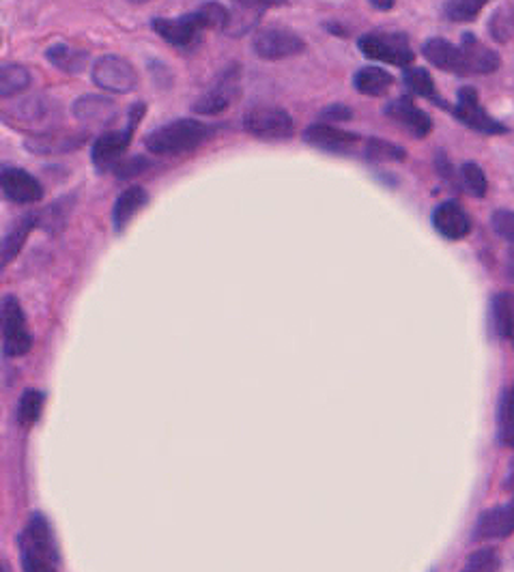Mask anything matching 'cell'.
I'll list each match as a JSON object with an SVG mask.
<instances>
[{"mask_svg":"<svg viewBox=\"0 0 514 572\" xmlns=\"http://www.w3.org/2000/svg\"><path fill=\"white\" fill-rule=\"evenodd\" d=\"M484 0H450L444 3V13L452 22H471L480 16Z\"/></svg>","mask_w":514,"mask_h":572,"instance_id":"cell-33","label":"cell"},{"mask_svg":"<svg viewBox=\"0 0 514 572\" xmlns=\"http://www.w3.org/2000/svg\"><path fill=\"white\" fill-rule=\"evenodd\" d=\"M437 170H439V175L444 177V181L446 183H450V185H456V181H459V177H456V173H454V166H452V162L448 160V157L444 155V153H437Z\"/></svg>","mask_w":514,"mask_h":572,"instance_id":"cell-39","label":"cell"},{"mask_svg":"<svg viewBox=\"0 0 514 572\" xmlns=\"http://www.w3.org/2000/svg\"><path fill=\"white\" fill-rule=\"evenodd\" d=\"M239 78H241V67L237 63L228 65L218 76V80L211 84V89L196 99L194 112L218 114L226 110L235 102V97L239 93Z\"/></svg>","mask_w":514,"mask_h":572,"instance_id":"cell-11","label":"cell"},{"mask_svg":"<svg viewBox=\"0 0 514 572\" xmlns=\"http://www.w3.org/2000/svg\"><path fill=\"white\" fill-rule=\"evenodd\" d=\"M142 117H145V104H136L130 110V119H127L125 127L114 132H106L95 140V145L91 149V160L99 173H106V170H112L121 164V157L127 151V147L132 145L134 132Z\"/></svg>","mask_w":514,"mask_h":572,"instance_id":"cell-4","label":"cell"},{"mask_svg":"<svg viewBox=\"0 0 514 572\" xmlns=\"http://www.w3.org/2000/svg\"><path fill=\"white\" fill-rule=\"evenodd\" d=\"M0 175H3V170H0Z\"/></svg>","mask_w":514,"mask_h":572,"instance_id":"cell-44","label":"cell"},{"mask_svg":"<svg viewBox=\"0 0 514 572\" xmlns=\"http://www.w3.org/2000/svg\"><path fill=\"white\" fill-rule=\"evenodd\" d=\"M28 87H31V74L26 67L16 63L0 65V99L24 93Z\"/></svg>","mask_w":514,"mask_h":572,"instance_id":"cell-27","label":"cell"},{"mask_svg":"<svg viewBox=\"0 0 514 572\" xmlns=\"http://www.w3.org/2000/svg\"><path fill=\"white\" fill-rule=\"evenodd\" d=\"M0 336L7 357H22L33 347V336L28 332L24 310L16 297H5L0 304Z\"/></svg>","mask_w":514,"mask_h":572,"instance_id":"cell-5","label":"cell"},{"mask_svg":"<svg viewBox=\"0 0 514 572\" xmlns=\"http://www.w3.org/2000/svg\"><path fill=\"white\" fill-rule=\"evenodd\" d=\"M46 56L54 67H59L61 71H65V74H80V71H84L89 65L87 52L78 50L69 44H63V41L61 44H54L52 48H48Z\"/></svg>","mask_w":514,"mask_h":572,"instance_id":"cell-26","label":"cell"},{"mask_svg":"<svg viewBox=\"0 0 514 572\" xmlns=\"http://www.w3.org/2000/svg\"><path fill=\"white\" fill-rule=\"evenodd\" d=\"M392 84H394V76L390 74V71H385L383 67H375V65L362 67L355 71V76H353V87L368 97L385 95L392 89Z\"/></svg>","mask_w":514,"mask_h":572,"instance_id":"cell-23","label":"cell"},{"mask_svg":"<svg viewBox=\"0 0 514 572\" xmlns=\"http://www.w3.org/2000/svg\"><path fill=\"white\" fill-rule=\"evenodd\" d=\"M461 48L467 56V67H469V76L471 74H493V71L499 67V56L478 41L476 35H463L461 39Z\"/></svg>","mask_w":514,"mask_h":572,"instance_id":"cell-20","label":"cell"},{"mask_svg":"<svg viewBox=\"0 0 514 572\" xmlns=\"http://www.w3.org/2000/svg\"><path fill=\"white\" fill-rule=\"evenodd\" d=\"M456 119H459L465 127L480 134H489V136H499L506 134L508 127L504 123H499L497 119H493L491 114L480 106V99L474 87H465L459 91V97H456V104H450L448 108Z\"/></svg>","mask_w":514,"mask_h":572,"instance_id":"cell-9","label":"cell"},{"mask_svg":"<svg viewBox=\"0 0 514 572\" xmlns=\"http://www.w3.org/2000/svg\"><path fill=\"white\" fill-rule=\"evenodd\" d=\"M364 157L370 164H385V162H403L407 151L401 145H394L383 138H368L364 145Z\"/></svg>","mask_w":514,"mask_h":572,"instance_id":"cell-29","label":"cell"},{"mask_svg":"<svg viewBox=\"0 0 514 572\" xmlns=\"http://www.w3.org/2000/svg\"><path fill=\"white\" fill-rule=\"evenodd\" d=\"M491 226L497 237H502L514 252V211L512 209H497L491 216Z\"/></svg>","mask_w":514,"mask_h":572,"instance_id":"cell-35","label":"cell"},{"mask_svg":"<svg viewBox=\"0 0 514 572\" xmlns=\"http://www.w3.org/2000/svg\"><path fill=\"white\" fill-rule=\"evenodd\" d=\"M304 140L314 149H321L327 153H342V155H349L362 145V136L340 130V127H334L330 123H314L306 127Z\"/></svg>","mask_w":514,"mask_h":572,"instance_id":"cell-12","label":"cell"},{"mask_svg":"<svg viewBox=\"0 0 514 572\" xmlns=\"http://www.w3.org/2000/svg\"><path fill=\"white\" fill-rule=\"evenodd\" d=\"M147 203H149L147 190L140 188V185H134V188L125 190L119 196L117 205H114V211H112L114 228H117V231H123V228L132 222V218L136 216V213L145 209Z\"/></svg>","mask_w":514,"mask_h":572,"instance_id":"cell-24","label":"cell"},{"mask_svg":"<svg viewBox=\"0 0 514 572\" xmlns=\"http://www.w3.org/2000/svg\"><path fill=\"white\" fill-rule=\"evenodd\" d=\"M74 117L84 125H108L117 117V106L104 95H84L74 104Z\"/></svg>","mask_w":514,"mask_h":572,"instance_id":"cell-19","label":"cell"},{"mask_svg":"<svg viewBox=\"0 0 514 572\" xmlns=\"http://www.w3.org/2000/svg\"><path fill=\"white\" fill-rule=\"evenodd\" d=\"M506 486L510 491H514V461H512V467L508 471V480H506Z\"/></svg>","mask_w":514,"mask_h":572,"instance_id":"cell-41","label":"cell"},{"mask_svg":"<svg viewBox=\"0 0 514 572\" xmlns=\"http://www.w3.org/2000/svg\"><path fill=\"white\" fill-rule=\"evenodd\" d=\"M385 114H388L392 121L401 123L413 138H426L433 132L431 114H426L422 108L413 104V99L409 95H403L390 102L385 106Z\"/></svg>","mask_w":514,"mask_h":572,"instance_id":"cell-14","label":"cell"},{"mask_svg":"<svg viewBox=\"0 0 514 572\" xmlns=\"http://www.w3.org/2000/svg\"><path fill=\"white\" fill-rule=\"evenodd\" d=\"M403 82H405V89L411 95L424 97V99H428V102H433V104L446 108V110L450 108V104L441 99L437 84H435V80L431 78V74H428L426 69H422V67H407L403 71Z\"/></svg>","mask_w":514,"mask_h":572,"instance_id":"cell-25","label":"cell"},{"mask_svg":"<svg viewBox=\"0 0 514 572\" xmlns=\"http://www.w3.org/2000/svg\"><path fill=\"white\" fill-rule=\"evenodd\" d=\"M84 142V136H65L59 132H46L39 134L33 140H28V149L37 153H61L76 149Z\"/></svg>","mask_w":514,"mask_h":572,"instance_id":"cell-28","label":"cell"},{"mask_svg":"<svg viewBox=\"0 0 514 572\" xmlns=\"http://www.w3.org/2000/svg\"><path fill=\"white\" fill-rule=\"evenodd\" d=\"M510 534H514V499L506 506H497L480 514L474 529L476 540H502Z\"/></svg>","mask_w":514,"mask_h":572,"instance_id":"cell-17","label":"cell"},{"mask_svg":"<svg viewBox=\"0 0 514 572\" xmlns=\"http://www.w3.org/2000/svg\"><path fill=\"white\" fill-rule=\"evenodd\" d=\"M93 82L108 93H130L136 89L138 74L134 65L117 54L99 56L93 65Z\"/></svg>","mask_w":514,"mask_h":572,"instance_id":"cell-10","label":"cell"},{"mask_svg":"<svg viewBox=\"0 0 514 572\" xmlns=\"http://www.w3.org/2000/svg\"><path fill=\"white\" fill-rule=\"evenodd\" d=\"M491 321L495 334L514 349V293H497L491 302Z\"/></svg>","mask_w":514,"mask_h":572,"instance_id":"cell-22","label":"cell"},{"mask_svg":"<svg viewBox=\"0 0 514 572\" xmlns=\"http://www.w3.org/2000/svg\"><path fill=\"white\" fill-rule=\"evenodd\" d=\"M321 119L327 123H345L353 119V112L349 106H330V108H323L321 112Z\"/></svg>","mask_w":514,"mask_h":572,"instance_id":"cell-37","label":"cell"},{"mask_svg":"<svg viewBox=\"0 0 514 572\" xmlns=\"http://www.w3.org/2000/svg\"><path fill=\"white\" fill-rule=\"evenodd\" d=\"M145 168H147V160H145V157H134V160L121 162L114 170H117L119 177H136V175H140Z\"/></svg>","mask_w":514,"mask_h":572,"instance_id":"cell-38","label":"cell"},{"mask_svg":"<svg viewBox=\"0 0 514 572\" xmlns=\"http://www.w3.org/2000/svg\"><path fill=\"white\" fill-rule=\"evenodd\" d=\"M459 181L463 188L476 198H484L489 192V179L484 175V170L476 164V162H465L461 166V175Z\"/></svg>","mask_w":514,"mask_h":572,"instance_id":"cell-31","label":"cell"},{"mask_svg":"<svg viewBox=\"0 0 514 572\" xmlns=\"http://www.w3.org/2000/svg\"><path fill=\"white\" fill-rule=\"evenodd\" d=\"M274 5V3H235L233 7H228V22L224 26L226 35H246L250 28L261 20L263 11Z\"/></svg>","mask_w":514,"mask_h":572,"instance_id":"cell-21","label":"cell"},{"mask_svg":"<svg viewBox=\"0 0 514 572\" xmlns=\"http://www.w3.org/2000/svg\"><path fill=\"white\" fill-rule=\"evenodd\" d=\"M431 222L435 231L450 241L465 239L471 233L469 213L465 211V207L456 203V200H446V203H441L433 211Z\"/></svg>","mask_w":514,"mask_h":572,"instance_id":"cell-15","label":"cell"},{"mask_svg":"<svg viewBox=\"0 0 514 572\" xmlns=\"http://www.w3.org/2000/svg\"><path fill=\"white\" fill-rule=\"evenodd\" d=\"M244 130L261 140H287L295 132V121L287 110L271 108V106H259L250 108L244 114Z\"/></svg>","mask_w":514,"mask_h":572,"instance_id":"cell-7","label":"cell"},{"mask_svg":"<svg viewBox=\"0 0 514 572\" xmlns=\"http://www.w3.org/2000/svg\"><path fill=\"white\" fill-rule=\"evenodd\" d=\"M65 203L67 200H59V203H54L50 205L46 211H41L37 213V220H39V226H44V228H50V231H54V228H61L65 218H67V209H65Z\"/></svg>","mask_w":514,"mask_h":572,"instance_id":"cell-36","label":"cell"},{"mask_svg":"<svg viewBox=\"0 0 514 572\" xmlns=\"http://www.w3.org/2000/svg\"><path fill=\"white\" fill-rule=\"evenodd\" d=\"M370 5H373L375 9H381V11H388V9L396 7L394 0H388V3H379V0H373V3H370Z\"/></svg>","mask_w":514,"mask_h":572,"instance_id":"cell-40","label":"cell"},{"mask_svg":"<svg viewBox=\"0 0 514 572\" xmlns=\"http://www.w3.org/2000/svg\"><path fill=\"white\" fill-rule=\"evenodd\" d=\"M0 188H3L9 200L18 205H31L44 198L41 183L22 168H5L3 175H0Z\"/></svg>","mask_w":514,"mask_h":572,"instance_id":"cell-16","label":"cell"},{"mask_svg":"<svg viewBox=\"0 0 514 572\" xmlns=\"http://www.w3.org/2000/svg\"><path fill=\"white\" fill-rule=\"evenodd\" d=\"M497 437L508 448H514V383L504 392L497 407Z\"/></svg>","mask_w":514,"mask_h":572,"instance_id":"cell-30","label":"cell"},{"mask_svg":"<svg viewBox=\"0 0 514 572\" xmlns=\"http://www.w3.org/2000/svg\"><path fill=\"white\" fill-rule=\"evenodd\" d=\"M0 44H3V37H0Z\"/></svg>","mask_w":514,"mask_h":572,"instance_id":"cell-43","label":"cell"},{"mask_svg":"<svg viewBox=\"0 0 514 572\" xmlns=\"http://www.w3.org/2000/svg\"><path fill=\"white\" fill-rule=\"evenodd\" d=\"M499 553L495 549H480L476 553H471L461 572H495L499 568Z\"/></svg>","mask_w":514,"mask_h":572,"instance_id":"cell-34","label":"cell"},{"mask_svg":"<svg viewBox=\"0 0 514 572\" xmlns=\"http://www.w3.org/2000/svg\"><path fill=\"white\" fill-rule=\"evenodd\" d=\"M422 54L428 63L435 65L441 71H450V74H456V76H469L467 56L463 48L454 46L452 41L444 37L426 39L422 46Z\"/></svg>","mask_w":514,"mask_h":572,"instance_id":"cell-13","label":"cell"},{"mask_svg":"<svg viewBox=\"0 0 514 572\" xmlns=\"http://www.w3.org/2000/svg\"><path fill=\"white\" fill-rule=\"evenodd\" d=\"M35 226H39L37 213H26V216H22L16 224L9 228L5 237L0 239V274H3V271L11 265V261L20 254L22 246L26 243L28 235H31Z\"/></svg>","mask_w":514,"mask_h":572,"instance_id":"cell-18","label":"cell"},{"mask_svg":"<svg viewBox=\"0 0 514 572\" xmlns=\"http://www.w3.org/2000/svg\"><path fill=\"white\" fill-rule=\"evenodd\" d=\"M226 22H228V7L220 3H207L201 5V9L185 13V16L179 18L153 20V31L164 41H168L170 46L188 48L201 39V33L207 31V28H220V31H224Z\"/></svg>","mask_w":514,"mask_h":572,"instance_id":"cell-1","label":"cell"},{"mask_svg":"<svg viewBox=\"0 0 514 572\" xmlns=\"http://www.w3.org/2000/svg\"><path fill=\"white\" fill-rule=\"evenodd\" d=\"M20 553L24 572H56L59 553L54 549V538L48 521L35 514L20 536Z\"/></svg>","mask_w":514,"mask_h":572,"instance_id":"cell-3","label":"cell"},{"mask_svg":"<svg viewBox=\"0 0 514 572\" xmlns=\"http://www.w3.org/2000/svg\"><path fill=\"white\" fill-rule=\"evenodd\" d=\"M304 48V39L287 26H265L252 41V50L265 61L289 59V56L302 54Z\"/></svg>","mask_w":514,"mask_h":572,"instance_id":"cell-8","label":"cell"},{"mask_svg":"<svg viewBox=\"0 0 514 572\" xmlns=\"http://www.w3.org/2000/svg\"><path fill=\"white\" fill-rule=\"evenodd\" d=\"M44 394L37 392V390H26L20 398V405H18V420L24 426H31L39 420L41 411H44Z\"/></svg>","mask_w":514,"mask_h":572,"instance_id":"cell-32","label":"cell"},{"mask_svg":"<svg viewBox=\"0 0 514 572\" xmlns=\"http://www.w3.org/2000/svg\"><path fill=\"white\" fill-rule=\"evenodd\" d=\"M213 134H216V125L194 119H177L153 130L145 138V145L155 155H181L198 149Z\"/></svg>","mask_w":514,"mask_h":572,"instance_id":"cell-2","label":"cell"},{"mask_svg":"<svg viewBox=\"0 0 514 572\" xmlns=\"http://www.w3.org/2000/svg\"><path fill=\"white\" fill-rule=\"evenodd\" d=\"M358 48L370 61L405 69L413 63V50L407 35L403 33H370L358 41Z\"/></svg>","mask_w":514,"mask_h":572,"instance_id":"cell-6","label":"cell"},{"mask_svg":"<svg viewBox=\"0 0 514 572\" xmlns=\"http://www.w3.org/2000/svg\"><path fill=\"white\" fill-rule=\"evenodd\" d=\"M0 572H13L11 566H9V562L3 560V557H0Z\"/></svg>","mask_w":514,"mask_h":572,"instance_id":"cell-42","label":"cell"}]
</instances>
